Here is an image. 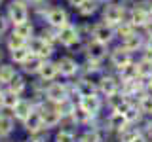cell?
Wrapping results in <instances>:
<instances>
[{
	"label": "cell",
	"mask_w": 152,
	"mask_h": 142,
	"mask_svg": "<svg viewBox=\"0 0 152 142\" xmlns=\"http://www.w3.org/2000/svg\"><path fill=\"white\" fill-rule=\"evenodd\" d=\"M139 135L137 131H122V140L124 142H133V138Z\"/></svg>",
	"instance_id": "cell-36"
},
{
	"label": "cell",
	"mask_w": 152,
	"mask_h": 142,
	"mask_svg": "<svg viewBox=\"0 0 152 142\" xmlns=\"http://www.w3.org/2000/svg\"><path fill=\"white\" fill-rule=\"evenodd\" d=\"M139 46H141V38L135 36V34L124 40V49H126V51H133V49H137Z\"/></svg>",
	"instance_id": "cell-22"
},
{
	"label": "cell",
	"mask_w": 152,
	"mask_h": 142,
	"mask_svg": "<svg viewBox=\"0 0 152 142\" xmlns=\"http://www.w3.org/2000/svg\"><path fill=\"white\" fill-rule=\"evenodd\" d=\"M13 110H15V117H19V120H27V117L32 114V106H31L28 101H19Z\"/></svg>",
	"instance_id": "cell-12"
},
{
	"label": "cell",
	"mask_w": 152,
	"mask_h": 142,
	"mask_svg": "<svg viewBox=\"0 0 152 142\" xmlns=\"http://www.w3.org/2000/svg\"><path fill=\"white\" fill-rule=\"evenodd\" d=\"M48 21H50V25L63 28L66 25V13L61 8H55V9H51V12L48 13Z\"/></svg>",
	"instance_id": "cell-6"
},
{
	"label": "cell",
	"mask_w": 152,
	"mask_h": 142,
	"mask_svg": "<svg viewBox=\"0 0 152 142\" xmlns=\"http://www.w3.org/2000/svg\"><path fill=\"white\" fill-rule=\"evenodd\" d=\"M101 87H103V91L107 93L108 97H112V95L116 93V82H114L112 78H104L103 83H101Z\"/></svg>",
	"instance_id": "cell-23"
},
{
	"label": "cell",
	"mask_w": 152,
	"mask_h": 142,
	"mask_svg": "<svg viewBox=\"0 0 152 142\" xmlns=\"http://www.w3.org/2000/svg\"><path fill=\"white\" fill-rule=\"evenodd\" d=\"M13 34L19 36V38H23V40H27V38H31L32 34V25L31 23H21V25H15V30H13Z\"/></svg>",
	"instance_id": "cell-15"
},
{
	"label": "cell",
	"mask_w": 152,
	"mask_h": 142,
	"mask_svg": "<svg viewBox=\"0 0 152 142\" xmlns=\"http://www.w3.org/2000/svg\"><path fill=\"white\" fill-rule=\"evenodd\" d=\"M133 142H146V140H145V136H141V135H137V136H135V138H133Z\"/></svg>",
	"instance_id": "cell-40"
},
{
	"label": "cell",
	"mask_w": 152,
	"mask_h": 142,
	"mask_svg": "<svg viewBox=\"0 0 152 142\" xmlns=\"http://www.w3.org/2000/svg\"><path fill=\"white\" fill-rule=\"evenodd\" d=\"M48 97H50V101H53V102H63L65 101V87L59 85V83L50 85V89H48Z\"/></svg>",
	"instance_id": "cell-11"
},
{
	"label": "cell",
	"mask_w": 152,
	"mask_h": 142,
	"mask_svg": "<svg viewBox=\"0 0 152 142\" xmlns=\"http://www.w3.org/2000/svg\"><path fill=\"white\" fill-rule=\"evenodd\" d=\"M95 8H97V6H95L93 0H86L82 6H80V13H82V15H89V13L95 12Z\"/></svg>",
	"instance_id": "cell-27"
},
{
	"label": "cell",
	"mask_w": 152,
	"mask_h": 142,
	"mask_svg": "<svg viewBox=\"0 0 152 142\" xmlns=\"http://www.w3.org/2000/svg\"><path fill=\"white\" fill-rule=\"evenodd\" d=\"M12 131V120L6 116H0V135H8Z\"/></svg>",
	"instance_id": "cell-26"
},
{
	"label": "cell",
	"mask_w": 152,
	"mask_h": 142,
	"mask_svg": "<svg viewBox=\"0 0 152 142\" xmlns=\"http://www.w3.org/2000/svg\"><path fill=\"white\" fill-rule=\"evenodd\" d=\"M78 91H80V95H82V97H91V95H93V85L88 83V82H84V83H80Z\"/></svg>",
	"instance_id": "cell-29"
},
{
	"label": "cell",
	"mask_w": 152,
	"mask_h": 142,
	"mask_svg": "<svg viewBox=\"0 0 152 142\" xmlns=\"http://www.w3.org/2000/svg\"><path fill=\"white\" fill-rule=\"evenodd\" d=\"M88 53L89 57H91L93 61H99V59H103L104 53H107V47H104V44H101V42H91L88 47Z\"/></svg>",
	"instance_id": "cell-10"
},
{
	"label": "cell",
	"mask_w": 152,
	"mask_h": 142,
	"mask_svg": "<svg viewBox=\"0 0 152 142\" xmlns=\"http://www.w3.org/2000/svg\"><path fill=\"white\" fill-rule=\"evenodd\" d=\"M8 46H10V49H12V51H15V49H19V47H25V40L13 34V36H10Z\"/></svg>",
	"instance_id": "cell-25"
},
{
	"label": "cell",
	"mask_w": 152,
	"mask_h": 142,
	"mask_svg": "<svg viewBox=\"0 0 152 142\" xmlns=\"http://www.w3.org/2000/svg\"><path fill=\"white\" fill-rule=\"evenodd\" d=\"M80 142H99V133L97 131H88L82 138H80Z\"/></svg>",
	"instance_id": "cell-31"
},
{
	"label": "cell",
	"mask_w": 152,
	"mask_h": 142,
	"mask_svg": "<svg viewBox=\"0 0 152 142\" xmlns=\"http://www.w3.org/2000/svg\"><path fill=\"white\" fill-rule=\"evenodd\" d=\"M40 66H42V63L38 59H34L31 63V61H25V70L27 72H34V70H40Z\"/></svg>",
	"instance_id": "cell-33"
},
{
	"label": "cell",
	"mask_w": 152,
	"mask_h": 142,
	"mask_svg": "<svg viewBox=\"0 0 152 142\" xmlns=\"http://www.w3.org/2000/svg\"><path fill=\"white\" fill-rule=\"evenodd\" d=\"M0 57H2V53H0Z\"/></svg>",
	"instance_id": "cell-42"
},
{
	"label": "cell",
	"mask_w": 152,
	"mask_h": 142,
	"mask_svg": "<svg viewBox=\"0 0 152 142\" xmlns=\"http://www.w3.org/2000/svg\"><path fill=\"white\" fill-rule=\"evenodd\" d=\"M42 125H44V123H42V116H40V114H31V116L27 117V127L31 131H38Z\"/></svg>",
	"instance_id": "cell-20"
},
{
	"label": "cell",
	"mask_w": 152,
	"mask_h": 142,
	"mask_svg": "<svg viewBox=\"0 0 152 142\" xmlns=\"http://www.w3.org/2000/svg\"><path fill=\"white\" fill-rule=\"evenodd\" d=\"M148 51L152 53V38H150V42H148Z\"/></svg>",
	"instance_id": "cell-41"
},
{
	"label": "cell",
	"mask_w": 152,
	"mask_h": 142,
	"mask_svg": "<svg viewBox=\"0 0 152 142\" xmlns=\"http://www.w3.org/2000/svg\"><path fill=\"white\" fill-rule=\"evenodd\" d=\"M93 38H95V42L107 44V42H110V38H112V28L108 27L107 23H101V25L93 27Z\"/></svg>",
	"instance_id": "cell-3"
},
{
	"label": "cell",
	"mask_w": 152,
	"mask_h": 142,
	"mask_svg": "<svg viewBox=\"0 0 152 142\" xmlns=\"http://www.w3.org/2000/svg\"><path fill=\"white\" fill-rule=\"evenodd\" d=\"M13 78H15V70H13L12 66H8V64L0 66V82H2V83H10Z\"/></svg>",
	"instance_id": "cell-16"
},
{
	"label": "cell",
	"mask_w": 152,
	"mask_h": 142,
	"mask_svg": "<svg viewBox=\"0 0 152 142\" xmlns=\"http://www.w3.org/2000/svg\"><path fill=\"white\" fill-rule=\"evenodd\" d=\"M31 51L36 57H48V55L51 53V46L46 44L44 38H36V40L31 42Z\"/></svg>",
	"instance_id": "cell-4"
},
{
	"label": "cell",
	"mask_w": 152,
	"mask_h": 142,
	"mask_svg": "<svg viewBox=\"0 0 152 142\" xmlns=\"http://www.w3.org/2000/svg\"><path fill=\"white\" fill-rule=\"evenodd\" d=\"M145 28H146V32H148V36L152 38V21H148V23H146V25H145Z\"/></svg>",
	"instance_id": "cell-39"
},
{
	"label": "cell",
	"mask_w": 152,
	"mask_h": 142,
	"mask_svg": "<svg viewBox=\"0 0 152 142\" xmlns=\"http://www.w3.org/2000/svg\"><path fill=\"white\" fill-rule=\"evenodd\" d=\"M131 23L133 25H146L148 23V15H146V12L145 9H135L133 12V17H131Z\"/></svg>",
	"instance_id": "cell-21"
},
{
	"label": "cell",
	"mask_w": 152,
	"mask_h": 142,
	"mask_svg": "<svg viewBox=\"0 0 152 142\" xmlns=\"http://www.w3.org/2000/svg\"><path fill=\"white\" fill-rule=\"evenodd\" d=\"M59 40H61V44H65V46H74L76 42H78V30L70 25H65L59 32Z\"/></svg>",
	"instance_id": "cell-2"
},
{
	"label": "cell",
	"mask_w": 152,
	"mask_h": 142,
	"mask_svg": "<svg viewBox=\"0 0 152 142\" xmlns=\"http://www.w3.org/2000/svg\"><path fill=\"white\" fill-rule=\"evenodd\" d=\"M69 2H70V6H78V8H80V6L86 2V0H69Z\"/></svg>",
	"instance_id": "cell-38"
},
{
	"label": "cell",
	"mask_w": 152,
	"mask_h": 142,
	"mask_svg": "<svg viewBox=\"0 0 152 142\" xmlns=\"http://www.w3.org/2000/svg\"><path fill=\"white\" fill-rule=\"evenodd\" d=\"M126 123H127V120H126V116L124 114H114V116L110 117V127L112 129H120V131H124L126 129Z\"/></svg>",
	"instance_id": "cell-19"
},
{
	"label": "cell",
	"mask_w": 152,
	"mask_h": 142,
	"mask_svg": "<svg viewBox=\"0 0 152 142\" xmlns=\"http://www.w3.org/2000/svg\"><path fill=\"white\" fill-rule=\"evenodd\" d=\"M57 142H74L72 133H69V131H61L59 135H57Z\"/></svg>",
	"instance_id": "cell-35"
},
{
	"label": "cell",
	"mask_w": 152,
	"mask_h": 142,
	"mask_svg": "<svg viewBox=\"0 0 152 142\" xmlns=\"http://www.w3.org/2000/svg\"><path fill=\"white\" fill-rule=\"evenodd\" d=\"M120 72H122V78L126 80V82H135L137 76H139V72H137V66H131V64L120 68Z\"/></svg>",
	"instance_id": "cell-17"
},
{
	"label": "cell",
	"mask_w": 152,
	"mask_h": 142,
	"mask_svg": "<svg viewBox=\"0 0 152 142\" xmlns=\"http://www.w3.org/2000/svg\"><path fill=\"white\" fill-rule=\"evenodd\" d=\"M40 116H42V123H46V127H53L61 120V114L55 110H44V114H40Z\"/></svg>",
	"instance_id": "cell-13"
},
{
	"label": "cell",
	"mask_w": 152,
	"mask_h": 142,
	"mask_svg": "<svg viewBox=\"0 0 152 142\" xmlns=\"http://www.w3.org/2000/svg\"><path fill=\"white\" fill-rule=\"evenodd\" d=\"M10 83H12V91L15 93V95H19V93L23 91V89H25V83H23V80H21V78H13Z\"/></svg>",
	"instance_id": "cell-30"
},
{
	"label": "cell",
	"mask_w": 152,
	"mask_h": 142,
	"mask_svg": "<svg viewBox=\"0 0 152 142\" xmlns=\"http://www.w3.org/2000/svg\"><path fill=\"white\" fill-rule=\"evenodd\" d=\"M141 112L145 114H152V95L141 99Z\"/></svg>",
	"instance_id": "cell-28"
},
{
	"label": "cell",
	"mask_w": 152,
	"mask_h": 142,
	"mask_svg": "<svg viewBox=\"0 0 152 142\" xmlns=\"http://www.w3.org/2000/svg\"><path fill=\"white\" fill-rule=\"evenodd\" d=\"M0 101H2V104L6 108H15L17 102H19V99H17V95L13 91H8V93H4L2 97H0Z\"/></svg>",
	"instance_id": "cell-18"
},
{
	"label": "cell",
	"mask_w": 152,
	"mask_h": 142,
	"mask_svg": "<svg viewBox=\"0 0 152 142\" xmlns=\"http://www.w3.org/2000/svg\"><path fill=\"white\" fill-rule=\"evenodd\" d=\"M118 34L124 36V40H126V38H129V36H133V25H124V27H120V28H118Z\"/></svg>",
	"instance_id": "cell-34"
},
{
	"label": "cell",
	"mask_w": 152,
	"mask_h": 142,
	"mask_svg": "<svg viewBox=\"0 0 152 142\" xmlns=\"http://www.w3.org/2000/svg\"><path fill=\"white\" fill-rule=\"evenodd\" d=\"M122 17H124V9L120 6H108L107 12H104V23H108V25L122 23Z\"/></svg>",
	"instance_id": "cell-5"
},
{
	"label": "cell",
	"mask_w": 152,
	"mask_h": 142,
	"mask_svg": "<svg viewBox=\"0 0 152 142\" xmlns=\"http://www.w3.org/2000/svg\"><path fill=\"white\" fill-rule=\"evenodd\" d=\"M99 106H101V102H99V99L91 95V97H82V110L88 112V114H95L99 110Z\"/></svg>",
	"instance_id": "cell-8"
},
{
	"label": "cell",
	"mask_w": 152,
	"mask_h": 142,
	"mask_svg": "<svg viewBox=\"0 0 152 142\" xmlns=\"http://www.w3.org/2000/svg\"><path fill=\"white\" fill-rule=\"evenodd\" d=\"M12 57H13V61H17V63H25V61L28 59V51H27V47H19V49L12 51Z\"/></svg>",
	"instance_id": "cell-24"
},
{
	"label": "cell",
	"mask_w": 152,
	"mask_h": 142,
	"mask_svg": "<svg viewBox=\"0 0 152 142\" xmlns=\"http://www.w3.org/2000/svg\"><path fill=\"white\" fill-rule=\"evenodd\" d=\"M10 19L13 21V25H21L27 21V8L21 2H13L10 6Z\"/></svg>",
	"instance_id": "cell-1"
},
{
	"label": "cell",
	"mask_w": 152,
	"mask_h": 142,
	"mask_svg": "<svg viewBox=\"0 0 152 142\" xmlns=\"http://www.w3.org/2000/svg\"><path fill=\"white\" fill-rule=\"evenodd\" d=\"M57 68L61 70V74H65V76H72V74L76 72V68H78V66H76V63H74L72 59H69V57H63V59L57 63Z\"/></svg>",
	"instance_id": "cell-9"
},
{
	"label": "cell",
	"mask_w": 152,
	"mask_h": 142,
	"mask_svg": "<svg viewBox=\"0 0 152 142\" xmlns=\"http://www.w3.org/2000/svg\"><path fill=\"white\" fill-rule=\"evenodd\" d=\"M137 72H139V76L152 74V63H141L139 66H137Z\"/></svg>",
	"instance_id": "cell-32"
},
{
	"label": "cell",
	"mask_w": 152,
	"mask_h": 142,
	"mask_svg": "<svg viewBox=\"0 0 152 142\" xmlns=\"http://www.w3.org/2000/svg\"><path fill=\"white\" fill-rule=\"evenodd\" d=\"M124 116H126L127 123H129V121H133V120H135V117H139V112H137L135 108H127V110H126V114H124Z\"/></svg>",
	"instance_id": "cell-37"
},
{
	"label": "cell",
	"mask_w": 152,
	"mask_h": 142,
	"mask_svg": "<svg viewBox=\"0 0 152 142\" xmlns=\"http://www.w3.org/2000/svg\"><path fill=\"white\" fill-rule=\"evenodd\" d=\"M40 76L44 80H53L55 78V74L59 72V68H57V64H53V63H46V64H42L40 66Z\"/></svg>",
	"instance_id": "cell-14"
},
{
	"label": "cell",
	"mask_w": 152,
	"mask_h": 142,
	"mask_svg": "<svg viewBox=\"0 0 152 142\" xmlns=\"http://www.w3.org/2000/svg\"><path fill=\"white\" fill-rule=\"evenodd\" d=\"M112 63L114 66H118V68H124V66L131 64V59H129V51L126 49H116L112 55Z\"/></svg>",
	"instance_id": "cell-7"
}]
</instances>
